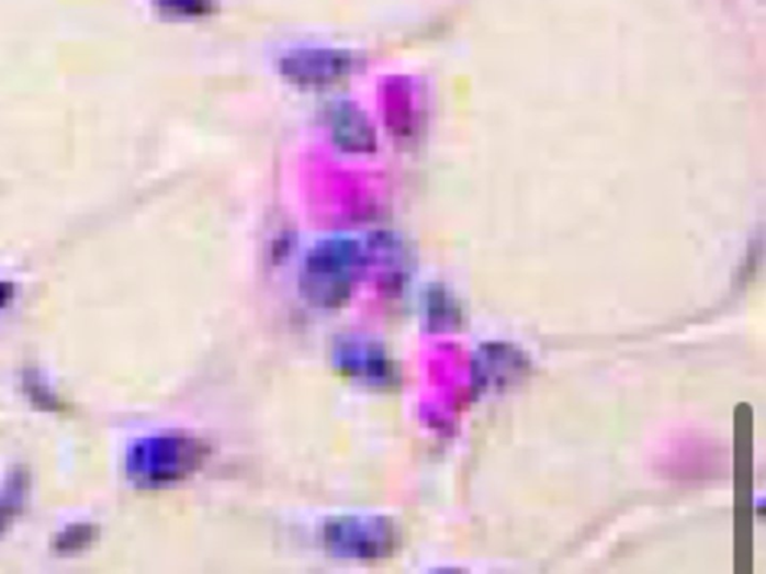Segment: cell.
I'll use <instances>...</instances> for the list:
<instances>
[{"label": "cell", "instance_id": "1", "mask_svg": "<svg viewBox=\"0 0 766 574\" xmlns=\"http://www.w3.org/2000/svg\"><path fill=\"white\" fill-rule=\"evenodd\" d=\"M349 60L331 53H307L283 61V72L292 81L307 86H319L331 82L348 71Z\"/></svg>", "mask_w": 766, "mask_h": 574}, {"label": "cell", "instance_id": "2", "mask_svg": "<svg viewBox=\"0 0 766 574\" xmlns=\"http://www.w3.org/2000/svg\"><path fill=\"white\" fill-rule=\"evenodd\" d=\"M335 135L339 146L351 151H370L374 147V135L368 119L360 111L341 109L335 115Z\"/></svg>", "mask_w": 766, "mask_h": 574}]
</instances>
